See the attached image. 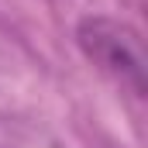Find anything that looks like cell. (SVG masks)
I'll use <instances>...</instances> for the list:
<instances>
[{
    "instance_id": "obj_1",
    "label": "cell",
    "mask_w": 148,
    "mask_h": 148,
    "mask_svg": "<svg viewBox=\"0 0 148 148\" xmlns=\"http://www.w3.org/2000/svg\"><path fill=\"white\" fill-rule=\"evenodd\" d=\"M76 45L86 55V62L97 66L114 86H121L131 97H145V45L141 35L107 14H90L76 24Z\"/></svg>"
}]
</instances>
